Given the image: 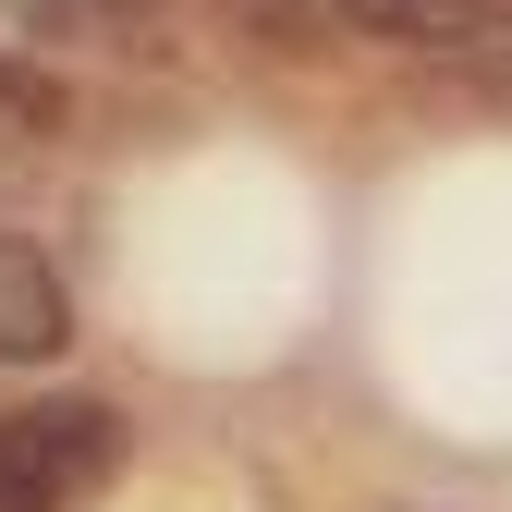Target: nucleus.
I'll return each mask as SVG.
<instances>
[{"label": "nucleus", "mask_w": 512, "mask_h": 512, "mask_svg": "<svg viewBox=\"0 0 512 512\" xmlns=\"http://www.w3.org/2000/svg\"><path fill=\"white\" fill-rule=\"evenodd\" d=\"M110 476H122V415L110 403L61 391V403L0 415V512H86Z\"/></svg>", "instance_id": "f257e3e1"}, {"label": "nucleus", "mask_w": 512, "mask_h": 512, "mask_svg": "<svg viewBox=\"0 0 512 512\" xmlns=\"http://www.w3.org/2000/svg\"><path fill=\"white\" fill-rule=\"evenodd\" d=\"M61 342H74V293H61V269H49L25 232H0V366H49Z\"/></svg>", "instance_id": "f03ea898"}, {"label": "nucleus", "mask_w": 512, "mask_h": 512, "mask_svg": "<svg viewBox=\"0 0 512 512\" xmlns=\"http://www.w3.org/2000/svg\"><path fill=\"white\" fill-rule=\"evenodd\" d=\"M0 135H61V86L13 49H0Z\"/></svg>", "instance_id": "7ed1b4c3"}, {"label": "nucleus", "mask_w": 512, "mask_h": 512, "mask_svg": "<svg viewBox=\"0 0 512 512\" xmlns=\"http://www.w3.org/2000/svg\"><path fill=\"white\" fill-rule=\"evenodd\" d=\"M86 13H98V25H135V13H159V0H86Z\"/></svg>", "instance_id": "20e7f679"}]
</instances>
